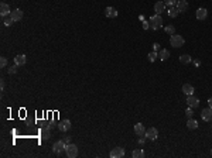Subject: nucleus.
Listing matches in <instances>:
<instances>
[{
    "label": "nucleus",
    "mask_w": 212,
    "mask_h": 158,
    "mask_svg": "<svg viewBox=\"0 0 212 158\" xmlns=\"http://www.w3.org/2000/svg\"><path fill=\"white\" fill-rule=\"evenodd\" d=\"M148 24H150V28H151V30L157 31V30H160V28L163 27V17L160 16V14H154V16L150 17Z\"/></svg>",
    "instance_id": "f257e3e1"
},
{
    "label": "nucleus",
    "mask_w": 212,
    "mask_h": 158,
    "mask_svg": "<svg viewBox=\"0 0 212 158\" xmlns=\"http://www.w3.org/2000/svg\"><path fill=\"white\" fill-rule=\"evenodd\" d=\"M65 147H66V143L64 140H58L52 144V153L55 155H62L65 153Z\"/></svg>",
    "instance_id": "f03ea898"
},
{
    "label": "nucleus",
    "mask_w": 212,
    "mask_h": 158,
    "mask_svg": "<svg viewBox=\"0 0 212 158\" xmlns=\"http://www.w3.org/2000/svg\"><path fill=\"white\" fill-rule=\"evenodd\" d=\"M185 43L184 37H181L179 34H173L171 37H170V44L174 47V48H179V47H182Z\"/></svg>",
    "instance_id": "7ed1b4c3"
},
{
    "label": "nucleus",
    "mask_w": 212,
    "mask_h": 158,
    "mask_svg": "<svg viewBox=\"0 0 212 158\" xmlns=\"http://www.w3.org/2000/svg\"><path fill=\"white\" fill-rule=\"evenodd\" d=\"M65 154L68 158H76V155H78V147H76L75 144H66L65 147Z\"/></svg>",
    "instance_id": "20e7f679"
},
{
    "label": "nucleus",
    "mask_w": 212,
    "mask_h": 158,
    "mask_svg": "<svg viewBox=\"0 0 212 158\" xmlns=\"http://www.w3.org/2000/svg\"><path fill=\"white\" fill-rule=\"evenodd\" d=\"M157 137H158V130L156 127H150V129L146 130V138L154 141V140H157Z\"/></svg>",
    "instance_id": "39448f33"
},
{
    "label": "nucleus",
    "mask_w": 212,
    "mask_h": 158,
    "mask_svg": "<svg viewBox=\"0 0 212 158\" xmlns=\"http://www.w3.org/2000/svg\"><path fill=\"white\" fill-rule=\"evenodd\" d=\"M109 155H110V158H122L125 155V150L122 147H114L113 150L109 153Z\"/></svg>",
    "instance_id": "423d86ee"
},
{
    "label": "nucleus",
    "mask_w": 212,
    "mask_h": 158,
    "mask_svg": "<svg viewBox=\"0 0 212 158\" xmlns=\"http://www.w3.org/2000/svg\"><path fill=\"white\" fill-rule=\"evenodd\" d=\"M187 104H188V107L195 109V107L199 106V100H198L194 95H190V96H187Z\"/></svg>",
    "instance_id": "0eeeda50"
},
{
    "label": "nucleus",
    "mask_w": 212,
    "mask_h": 158,
    "mask_svg": "<svg viewBox=\"0 0 212 158\" xmlns=\"http://www.w3.org/2000/svg\"><path fill=\"white\" fill-rule=\"evenodd\" d=\"M57 126H58V130L62 131V133H65V131H68L71 129V120H68V119L62 120V121H60Z\"/></svg>",
    "instance_id": "6e6552de"
},
{
    "label": "nucleus",
    "mask_w": 212,
    "mask_h": 158,
    "mask_svg": "<svg viewBox=\"0 0 212 158\" xmlns=\"http://www.w3.org/2000/svg\"><path fill=\"white\" fill-rule=\"evenodd\" d=\"M201 117L204 121H212V109L211 107H207L201 112Z\"/></svg>",
    "instance_id": "1a4fd4ad"
},
{
    "label": "nucleus",
    "mask_w": 212,
    "mask_h": 158,
    "mask_svg": "<svg viewBox=\"0 0 212 158\" xmlns=\"http://www.w3.org/2000/svg\"><path fill=\"white\" fill-rule=\"evenodd\" d=\"M175 7L178 9L179 13H184V11H187V9H188V3H187V0H177Z\"/></svg>",
    "instance_id": "9d476101"
},
{
    "label": "nucleus",
    "mask_w": 212,
    "mask_h": 158,
    "mask_svg": "<svg viewBox=\"0 0 212 158\" xmlns=\"http://www.w3.org/2000/svg\"><path fill=\"white\" fill-rule=\"evenodd\" d=\"M10 13H11V10L7 3H1V4H0V14H1V17L10 16Z\"/></svg>",
    "instance_id": "9b49d317"
},
{
    "label": "nucleus",
    "mask_w": 212,
    "mask_h": 158,
    "mask_svg": "<svg viewBox=\"0 0 212 158\" xmlns=\"http://www.w3.org/2000/svg\"><path fill=\"white\" fill-rule=\"evenodd\" d=\"M195 16H196V18H198V20H205V18H207V16H208V10L205 9V7H199V9L196 10Z\"/></svg>",
    "instance_id": "f8f14e48"
},
{
    "label": "nucleus",
    "mask_w": 212,
    "mask_h": 158,
    "mask_svg": "<svg viewBox=\"0 0 212 158\" xmlns=\"http://www.w3.org/2000/svg\"><path fill=\"white\" fill-rule=\"evenodd\" d=\"M26 62H27V58H26L24 54H20V55H16V57H14V64H16V65L23 66V65H26Z\"/></svg>",
    "instance_id": "ddd939ff"
},
{
    "label": "nucleus",
    "mask_w": 212,
    "mask_h": 158,
    "mask_svg": "<svg viewBox=\"0 0 212 158\" xmlns=\"http://www.w3.org/2000/svg\"><path fill=\"white\" fill-rule=\"evenodd\" d=\"M154 11H156V14H160V16H161V13L165 11V3H164V1H157V3L154 4Z\"/></svg>",
    "instance_id": "4468645a"
},
{
    "label": "nucleus",
    "mask_w": 212,
    "mask_h": 158,
    "mask_svg": "<svg viewBox=\"0 0 212 158\" xmlns=\"http://www.w3.org/2000/svg\"><path fill=\"white\" fill-rule=\"evenodd\" d=\"M105 16L108 18H114V17H117V10L114 7H106L105 9Z\"/></svg>",
    "instance_id": "2eb2a0df"
},
{
    "label": "nucleus",
    "mask_w": 212,
    "mask_h": 158,
    "mask_svg": "<svg viewBox=\"0 0 212 158\" xmlns=\"http://www.w3.org/2000/svg\"><path fill=\"white\" fill-rule=\"evenodd\" d=\"M10 17L14 20V21H20L23 18V11L20 9H16V10H11L10 13Z\"/></svg>",
    "instance_id": "dca6fc26"
},
{
    "label": "nucleus",
    "mask_w": 212,
    "mask_h": 158,
    "mask_svg": "<svg viewBox=\"0 0 212 158\" xmlns=\"http://www.w3.org/2000/svg\"><path fill=\"white\" fill-rule=\"evenodd\" d=\"M40 134H41V138H43V140H49V137H51V129L43 127L41 131H40Z\"/></svg>",
    "instance_id": "f3484780"
},
{
    "label": "nucleus",
    "mask_w": 212,
    "mask_h": 158,
    "mask_svg": "<svg viewBox=\"0 0 212 158\" xmlns=\"http://www.w3.org/2000/svg\"><path fill=\"white\" fill-rule=\"evenodd\" d=\"M182 92H184L187 96L194 95V86H192V85H190V83H184V85H182Z\"/></svg>",
    "instance_id": "a211bd4d"
},
{
    "label": "nucleus",
    "mask_w": 212,
    "mask_h": 158,
    "mask_svg": "<svg viewBox=\"0 0 212 158\" xmlns=\"http://www.w3.org/2000/svg\"><path fill=\"white\" fill-rule=\"evenodd\" d=\"M178 9L175 7V6H171L168 10H167V14H168V17H171V18H175V17L178 16Z\"/></svg>",
    "instance_id": "6ab92c4d"
},
{
    "label": "nucleus",
    "mask_w": 212,
    "mask_h": 158,
    "mask_svg": "<svg viewBox=\"0 0 212 158\" xmlns=\"http://www.w3.org/2000/svg\"><path fill=\"white\" fill-rule=\"evenodd\" d=\"M187 127H188L190 130H195V129H198V121L191 117V119H188V121H187Z\"/></svg>",
    "instance_id": "aec40b11"
},
{
    "label": "nucleus",
    "mask_w": 212,
    "mask_h": 158,
    "mask_svg": "<svg viewBox=\"0 0 212 158\" xmlns=\"http://www.w3.org/2000/svg\"><path fill=\"white\" fill-rule=\"evenodd\" d=\"M134 133H136L137 136H143V134H144V124L137 123V124L134 126Z\"/></svg>",
    "instance_id": "412c9836"
},
{
    "label": "nucleus",
    "mask_w": 212,
    "mask_h": 158,
    "mask_svg": "<svg viewBox=\"0 0 212 158\" xmlns=\"http://www.w3.org/2000/svg\"><path fill=\"white\" fill-rule=\"evenodd\" d=\"M158 58L161 61H165L170 58V51L167 49H160V52H158Z\"/></svg>",
    "instance_id": "4be33fe9"
},
{
    "label": "nucleus",
    "mask_w": 212,
    "mask_h": 158,
    "mask_svg": "<svg viewBox=\"0 0 212 158\" xmlns=\"http://www.w3.org/2000/svg\"><path fill=\"white\" fill-rule=\"evenodd\" d=\"M131 157H133V158H144V151H143V150H140V148L133 150V151H131Z\"/></svg>",
    "instance_id": "5701e85b"
},
{
    "label": "nucleus",
    "mask_w": 212,
    "mask_h": 158,
    "mask_svg": "<svg viewBox=\"0 0 212 158\" xmlns=\"http://www.w3.org/2000/svg\"><path fill=\"white\" fill-rule=\"evenodd\" d=\"M191 61H192V58H191L188 54H182L181 57H179V62H181V64H184V65L190 64Z\"/></svg>",
    "instance_id": "b1692460"
},
{
    "label": "nucleus",
    "mask_w": 212,
    "mask_h": 158,
    "mask_svg": "<svg viewBox=\"0 0 212 158\" xmlns=\"http://www.w3.org/2000/svg\"><path fill=\"white\" fill-rule=\"evenodd\" d=\"M158 58V54H157V51H151L150 54L147 55V60L150 61V62H154V61Z\"/></svg>",
    "instance_id": "393cba45"
},
{
    "label": "nucleus",
    "mask_w": 212,
    "mask_h": 158,
    "mask_svg": "<svg viewBox=\"0 0 212 158\" xmlns=\"http://www.w3.org/2000/svg\"><path fill=\"white\" fill-rule=\"evenodd\" d=\"M13 23H14V20H13V18H11L10 16H7V17H3V24H4L6 27H10L11 24H13Z\"/></svg>",
    "instance_id": "a878e982"
},
{
    "label": "nucleus",
    "mask_w": 212,
    "mask_h": 158,
    "mask_svg": "<svg viewBox=\"0 0 212 158\" xmlns=\"http://www.w3.org/2000/svg\"><path fill=\"white\" fill-rule=\"evenodd\" d=\"M164 31L170 35H173V34H175V27L174 26H167V27H164Z\"/></svg>",
    "instance_id": "bb28decb"
},
{
    "label": "nucleus",
    "mask_w": 212,
    "mask_h": 158,
    "mask_svg": "<svg viewBox=\"0 0 212 158\" xmlns=\"http://www.w3.org/2000/svg\"><path fill=\"white\" fill-rule=\"evenodd\" d=\"M17 68H18V65H16V64L13 66H9V73H10V75H14L17 72Z\"/></svg>",
    "instance_id": "cd10ccee"
},
{
    "label": "nucleus",
    "mask_w": 212,
    "mask_h": 158,
    "mask_svg": "<svg viewBox=\"0 0 212 158\" xmlns=\"http://www.w3.org/2000/svg\"><path fill=\"white\" fill-rule=\"evenodd\" d=\"M185 116H187L188 119H191V117L194 116V110H192V107H188V109L185 110Z\"/></svg>",
    "instance_id": "c85d7f7f"
},
{
    "label": "nucleus",
    "mask_w": 212,
    "mask_h": 158,
    "mask_svg": "<svg viewBox=\"0 0 212 158\" xmlns=\"http://www.w3.org/2000/svg\"><path fill=\"white\" fill-rule=\"evenodd\" d=\"M0 66H1V68H6V66H7V60H6L4 57L0 58Z\"/></svg>",
    "instance_id": "c756f323"
},
{
    "label": "nucleus",
    "mask_w": 212,
    "mask_h": 158,
    "mask_svg": "<svg viewBox=\"0 0 212 158\" xmlns=\"http://www.w3.org/2000/svg\"><path fill=\"white\" fill-rule=\"evenodd\" d=\"M164 3H165L167 6H170V7H171V6H175L177 0H164Z\"/></svg>",
    "instance_id": "7c9ffc66"
},
{
    "label": "nucleus",
    "mask_w": 212,
    "mask_h": 158,
    "mask_svg": "<svg viewBox=\"0 0 212 158\" xmlns=\"http://www.w3.org/2000/svg\"><path fill=\"white\" fill-rule=\"evenodd\" d=\"M153 49H154V51H158V49H160V44L154 43V44H153Z\"/></svg>",
    "instance_id": "2f4dec72"
},
{
    "label": "nucleus",
    "mask_w": 212,
    "mask_h": 158,
    "mask_svg": "<svg viewBox=\"0 0 212 158\" xmlns=\"http://www.w3.org/2000/svg\"><path fill=\"white\" fill-rule=\"evenodd\" d=\"M143 28H144V30H147V28H150V24H148L147 21H144V23H143Z\"/></svg>",
    "instance_id": "473e14b6"
},
{
    "label": "nucleus",
    "mask_w": 212,
    "mask_h": 158,
    "mask_svg": "<svg viewBox=\"0 0 212 158\" xmlns=\"http://www.w3.org/2000/svg\"><path fill=\"white\" fill-rule=\"evenodd\" d=\"M0 90H1V92L4 90V81H1V82H0Z\"/></svg>",
    "instance_id": "72a5a7b5"
},
{
    "label": "nucleus",
    "mask_w": 212,
    "mask_h": 158,
    "mask_svg": "<svg viewBox=\"0 0 212 158\" xmlns=\"http://www.w3.org/2000/svg\"><path fill=\"white\" fill-rule=\"evenodd\" d=\"M208 104H209V107L212 109V98H209V99H208Z\"/></svg>",
    "instance_id": "f704fd0d"
},
{
    "label": "nucleus",
    "mask_w": 212,
    "mask_h": 158,
    "mask_svg": "<svg viewBox=\"0 0 212 158\" xmlns=\"http://www.w3.org/2000/svg\"><path fill=\"white\" fill-rule=\"evenodd\" d=\"M64 141L66 143V144H69V141H71V138L69 137H65V138H64Z\"/></svg>",
    "instance_id": "c9c22d12"
},
{
    "label": "nucleus",
    "mask_w": 212,
    "mask_h": 158,
    "mask_svg": "<svg viewBox=\"0 0 212 158\" xmlns=\"http://www.w3.org/2000/svg\"><path fill=\"white\" fill-rule=\"evenodd\" d=\"M54 126H55V124H54V123H49V124H48V126H47V127H48V129H52V127H54Z\"/></svg>",
    "instance_id": "e433bc0d"
},
{
    "label": "nucleus",
    "mask_w": 212,
    "mask_h": 158,
    "mask_svg": "<svg viewBox=\"0 0 212 158\" xmlns=\"http://www.w3.org/2000/svg\"><path fill=\"white\" fill-rule=\"evenodd\" d=\"M211 155H212V150H211Z\"/></svg>",
    "instance_id": "4c0bfd02"
}]
</instances>
